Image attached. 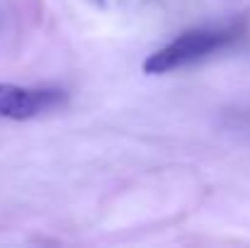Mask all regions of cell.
I'll use <instances>...</instances> for the list:
<instances>
[{
  "mask_svg": "<svg viewBox=\"0 0 250 248\" xmlns=\"http://www.w3.org/2000/svg\"><path fill=\"white\" fill-rule=\"evenodd\" d=\"M238 39V29L236 27H202V29H192L180 34L177 39H172L163 49L153 51L146 61H144V71L148 76H163L170 71L185 68L194 61L207 59L209 54L221 51L224 46L233 44Z\"/></svg>",
  "mask_w": 250,
  "mask_h": 248,
  "instance_id": "cell-1",
  "label": "cell"
},
{
  "mask_svg": "<svg viewBox=\"0 0 250 248\" xmlns=\"http://www.w3.org/2000/svg\"><path fill=\"white\" fill-rule=\"evenodd\" d=\"M63 102H66V95L61 90L0 83V119H12V122L32 119V117L56 110Z\"/></svg>",
  "mask_w": 250,
  "mask_h": 248,
  "instance_id": "cell-2",
  "label": "cell"
}]
</instances>
